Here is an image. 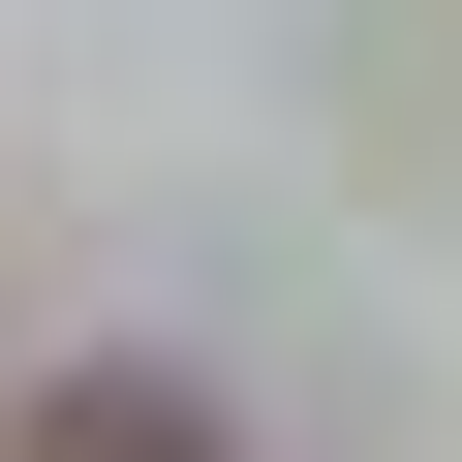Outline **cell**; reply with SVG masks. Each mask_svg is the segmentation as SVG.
Segmentation results:
<instances>
[{
	"mask_svg": "<svg viewBox=\"0 0 462 462\" xmlns=\"http://www.w3.org/2000/svg\"><path fill=\"white\" fill-rule=\"evenodd\" d=\"M62 462H154V401H93V431H62Z\"/></svg>",
	"mask_w": 462,
	"mask_h": 462,
	"instance_id": "obj_1",
	"label": "cell"
}]
</instances>
